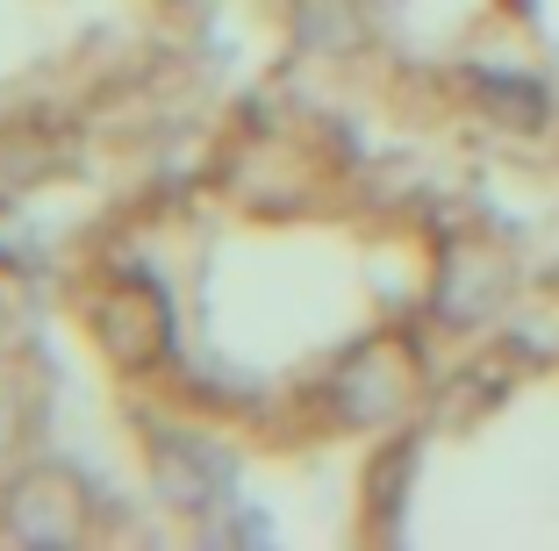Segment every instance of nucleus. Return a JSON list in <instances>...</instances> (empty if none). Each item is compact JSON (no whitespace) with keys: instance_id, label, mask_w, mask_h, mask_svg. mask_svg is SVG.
I'll return each instance as SVG.
<instances>
[{"instance_id":"7","label":"nucleus","mask_w":559,"mask_h":551,"mask_svg":"<svg viewBox=\"0 0 559 551\" xmlns=\"http://www.w3.org/2000/svg\"><path fill=\"white\" fill-rule=\"evenodd\" d=\"M8 438H15V402L0 394V458H8Z\"/></svg>"},{"instance_id":"6","label":"nucleus","mask_w":559,"mask_h":551,"mask_svg":"<svg viewBox=\"0 0 559 551\" xmlns=\"http://www.w3.org/2000/svg\"><path fill=\"white\" fill-rule=\"evenodd\" d=\"M488 100H495V108H502V115H516V122H538V115H545V100H538V86H516V80H488Z\"/></svg>"},{"instance_id":"5","label":"nucleus","mask_w":559,"mask_h":551,"mask_svg":"<svg viewBox=\"0 0 559 551\" xmlns=\"http://www.w3.org/2000/svg\"><path fill=\"white\" fill-rule=\"evenodd\" d=\"M366 22L352 0H295V44L316 50V58H345V50H359Z\"/></svg>"},{"instance_id":"4","label":"nucleus","mask_w":559,"mask_h":551,"mask_svg":"<svg viewBox=\"0 0 559 551\" xmlns=\"http://www.w3.org/2000/svg\"><path fill=\"white\" fill-rule=\"evenodd\" d=\"M151 472H158V494L173 508L230 502V458L209 452V444H194V438H158L151 444Z\"/></svg>"},{"instance_id":"1","label":"nucleus","mask_w":559,"mask_h":551,"mask_svg":"<svg viewBox=\"0 0 559 551\" xmlns=\"http://www.w3.org/2000/svg\"><path fill=\"white\" fill-rule=\"evenodd\" d=\"M0 530L15 537L29 551H58L86 530V494L66 466H29L15 487H8V502H0Z\"/></svg>"},{"instance_id":"2","label":"nucleus","mask_w":559,"mask_h":551,"mask_svg":"<svg viewBox=\"0 0 559 551\" xmlns=\"http://www.w3.org/2000/svg\"><path fill=\"white\" fill-rule=\"evenodd\" d=\"M330 394H337V416L345 422H366V430H373V422H395L416 394V351H402L395 337H366L359 351L337 366Z\"/></svg>"},{"instance_id":"3","label":"nucleus","mask_w":559,"mask_h":551,"mask_svg":"<svg viewBox=\"0 0 559 551\" xmlns=\"http://www.w3.org/2000/svg\"><path fill=\"white\" fill-rule=\"evenodd\" d=\"M100 344H108V358H116V366H130V373L158 366L165 344H173L158 287H144V279H122V294H108V309H100Z\"/></svg>"}]
</instances>
